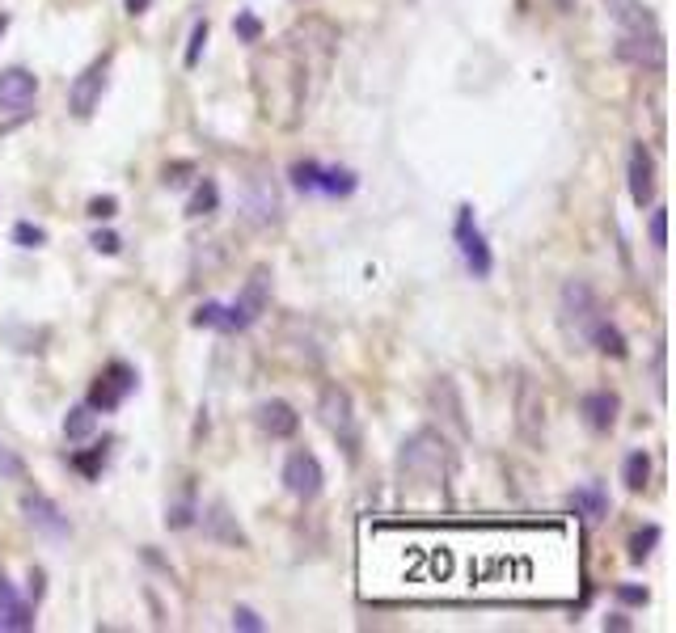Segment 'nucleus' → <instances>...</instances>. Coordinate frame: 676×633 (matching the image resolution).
Listing matches in <instances>:
<instances>
[{
    "instance_id": "obj_1",
    "label": "nucleus",
    "mask_w": 676,
    "mask_h": 633,
    "mask_svg": "<svg viewBox=\"0 0 676 633\" xmlns=\"http://www.w3.org/2000/svg\"><path fill=\"white\" fill-rule=\"evenodd\" d=\"M398 469H402V486H410V490H440L448 482V473H453V448H448L444 431L423 427V431L410 435L402 444Z\"/></svg>"
},
{
    "instance_id": "obj_2",
    "label": "nucleus",
    "mask_w": 676,
    "mask_h": 633,
    "mask_svg": "<svg viewBox=\"0 0 676 633\" xmlns=\"http://www.w3.org/2000/svg\"><path fill=\"white\" fill-rule=\"evenodd\" d=\"M605 317L600 313V300L592 292V283L584 279H567L558 292V325H562V338L571 342V351H584L592 342V325Z\"/></svg>"
},
{
    "instance_id": "obj_3",
    "label": "nucleus",
    "mask_w": 676,
    "mask_h": 633,
    "mask_svg": "<svg viewBox=\"0 0 676 633\" xmlns=\"http://www.w3.org/2000/svg\"><path fill=\"white\" fill-rule=\"evenodd\" d=\"M317 418H322V427L338 439V448L347 452V460H360V422H355L351 393L343 385L322 389V397H317Z\"/></svg>"
},
{
    "instance_id": "obj_4",
    "label": "nucleus",
    "mask_w": 676,
    "mask_h": 633,
    "mask_svg": "<svg viewBox=\"0 0 676 633\" xmlns=\"http://www.w3.org/2000/svg\"><path fill=\"white\" fill-rule=\"evenodd\" d=\"M271 292H275V271L271 266H254L246 287H241L237 300L229 304V325L233 330H250V325L271 309Z\"/></svg>"
},
{
    "instance_id": "obj_5",
    "label": "nucleus",
    "mask_w": 676,
    "mask_h": 633,
    "mask_svg": "<svg viewBox=\"0 0 676 633\" xmlns=\"http://www.w3.org/2000/svg\"><path fill=\"white\" fill-rule=\"evenodd\" d=\"M613 51H617V60H626L643 72H664V64H668V47H664L660 30H622Z\"/></svg>"
},
{
    "instance_id": "obj_6",
    "label": "nucleus",
    "mask_w": 676,
    "mask_h": 633,
    "mask_svg": "<svg viewBox=\"0 0 676 633\" xmlns=\"http://www.w3.org/2000/svg\"><path fill=\"white\" fill-rule=\"evenodd\" d=\"M453 237H457V245H461V258H465V266H469V275H474V279H486V275L495 271V258H491V249H486V237L478 233L474 207H469V203L457 207Z\"/></svg>"
},
{
    "instance_id": "obj_7",
    "label": "nucleus",
    "mask_w": 676,
    "mask_h": 633,
    "mask_svg": "<svg viewBox=\"0 0 676 633\" xmlns=\"http://www.w3.org/2000/svg\"><path fill=\"white\" fill-rule=\"evenodd\" d=\"M241 207H246V216L254 224H279V216H284V195H279V186H275V174L254 169L246 178V199H241Z\"/></svg>"
},
{
    "instance_id": "obj_8",
    "label": "nucleus",
    "mask_w": 676,
    "mask_h": 633,
    "mask_svg": "<svg viewBox=\"0 0 676 633\" xmlns=\"http://www.w3.org/2000/svg\"><path fill=\"white\" fill-rule=\"evenodd\" d=\"M136 393V368H127L123 359H115L110 368L89 385V410H119L123 401Z\"/></svg>"
},
{
    "instance_id": "obj_9",
    "label": "nucleus",
    "mask_w": 676,
    "mask_h": 633,
    "mask_svg": "<svg viewBox=\"0 0 676 633\" xmlns=\"http://www.w3.org/2000/svg\"><path fill=\"white\" fill-rule=\"evenodd\" d=\"M284 486H288V494L292 498H300V503H313L317 494H322V486H326V473H322V460H317L313 452H292L288 460H284Z\"/></svg>"
},
{
    "instance_id": "obj_10",
    "label": "nucleus",
    "mask_w": 676,
    "mask_h": 633,
    "mask_svg": "<svg viewBox=\"0 0 676 633\" xmlns=\"http://www.w3.org/2000/svg\"><path fill=\"white\" fill-rule=\"evenodd\" d=\"M516 427L529 444H541V431H546V397H541L537 380L529 372H520V380H516Z\"/></svg>"
},
{
    "instance_id": "obj_11",
    "label": "nucleus",
    "mask_w": 676,
    "mask_h": 633,
    "mask_svg": "<svg viewBox=\"0 0 676 633\" xmlns=\"http://www.w3.org/2000/svg\"><path fill=\"white\" fill-rule=\"evenodd\" d=\"M22 515H26V524H30L34 532L51 536V541H64V536L72 532V524H68V515L60 511V503H55V498H47L43 490H26V494H22Z\"/></svg>"
},
{
    "instance_id": "obj_12",
    "label": "nucleus",
    "mask_w": 676,
    "mask_h": 633,
    "mask_svg": "<svg viewBox=\"0 0 676 633\" xmlns=\"http://www.w3.org/2000/svg\"><path fill=\"white\" fill-rule=\"evenodd\" d=\"M106 72H110V55L93 60V64L77 76V81H72V89H68V110L77 114V119H89V114L98 110L102 93H106Z\"/></svg>"
},
{
    "instance_id": "obj_13",
    "label": "nucleus",
    "mask_w": 676,
    "mask_h": 633,
    "mask_svg": "<svg viewBox=\"0 0 676 633\" xmlns=\"http://www.w3.org/2000/svg\"><path fill=\"white\" fill-rule=\"evenodd\" d=\"M199 524H203V536L216 545H233V549H250V536L246 528L237 524V515L229 511V503L224 498H216V503H208L199 511Z\"/></svg>"
},
{
    "instance_id": "obj_14",
    "label": "nucleus",
    "mask_w": 676,
    "mask_h": 633,
    "mask_svg": "<svg viewBox=\"0 0 676 633\" xmlns=\"http://www.w3.org/2000/svg\"><path fill=\"white\" fill-rule=\"evenodd\" d=\"M39 98V76L26 68H5L0 72V110H17L22 114L26 106H34Z\"/></svg>"
},
{
    "instance_id": "obj_15",
    "label": "nucleus",
    "mask_w": 676,
    "mask_h": 633,
    "mask_svg": "<svg viewBox=\"0 0 676 633\" xmlns=\"http://www.w3.org/2000/svg\"><path fill=\"white\" fill-rule=\"evenodd\" d=\"M579 414H584V422L596 435H609L617 427V414H622V397H617L613 389H592V393H584V401H579Z\"/></svg>"
},
{
    "instance_id": "obj_16",
    "label": "nucleus",
    "mask_w": 676,
    "mask_h": 633,
    "mask_svg": "<svg viewBox=\"0 0 676 633\" xmlns=\"http://www.w3.org/2000/svg\"><path fill=\"white\" fill-rule=\"evenodd\" d=\"M254 422H258V427L267 431L271 439H288V435H296V427H300V414L288 406V401L271 397V401H258Z\"/></svg>"
},
{
    "instance_id": "obj_17",
    "label": "nucleus",
    "mask_w": 676,
    "mask_h": 633,
    "mask_svg": "<svg viewBox=\"0 0 676 633\" xmlns=\"http://www.w3.org/2000/svg\"><path fill=\"white\" fill-rule=\"evenodd\" d=\"M630 199L638 207H647L655 199V161L643 144L630 148Z\"/></svg>"
},
{
    "instance_id": "obj_18",
    "label": "nucleus",
    "mask_w": 676,
    "mask_h": 633,
    "mask_svg": "<svg viewBox=\"0 0 676 633\" xmlns=\"http://www.w3.org/2000/svg\"><path fill=\"white\" fill-rule=\"evenodd\" d=\"M431 410H436L457 435H469V427H465V410H461V397H457V385H453L448 376H436V385H431Z\"/></svg>"
},
{
    "instance_id": "obj_19",
    "label": "nucleus",
    "mask_w": 676,
    "mask_h": 633,
    "mask_svg": "<svg viewBox=\"0 0 676 633\" xmlns=\"http://www.w3.org/2000/svg\"><path fill=\"white\" fill-rule=\"evenodd\" d=\"M0 629H34V608L17 596L13 591V583L0 574Z\"/></svg>"
},
{
    "instance_id": "obj_20",
    "label": "nucleus",
    "mask_w": 676,
    "mask_h": 633,
    "mask_svg": "<svg viewBox=\"0 0 676 633\" xmlns=\"http://www.w3.org/2000/svg\"><path fill=\"white\" fill-rule=\"evenodd\" d=\"M605 9L622 30H655V13L643 0H605Z\"/></svg>"
},
{
    "instance_id": "obj_21",
    "label": "nucleus",
    "mask_w": 676,
    "mask_h": 633,
    "mask_svg": "<svg viewBox=\"0 0 676 633\" xmlns=\"http://www.w3.org/2000/svg\"><path fill=\"white\" fill-rule=\"evenodd\" d=\"M567 503H571L575 511H584V520H592V524H600V520L609 515V494H605V486H600V482H588V486L571 490Z\"/></svg>"
},
{
    "instance_id": "obj_22",
    "label": "nucleus",
    "mask_w": 676,
    "mask_h": 633,
    "mask_svg": "<svg viewBox=\"0 0 676 633\" xmlns=\"http://www.w3.org/2000/svg\"><path fill=\"white\" fill-rule=\"evenodd\" d=\"M588 347H600V351L613 355V359H626V338H622V330H617L613 321H605V317L592 325V342H588Z\"/></svg>"
},
{
    "instance_id": "obj_23",
    "label": "nucleus",
    "mask_w": 676,
    "mask_h": 633,
    "mask_svg": "<svg viewBox=\"0 0 676 633\" xmlns=\"http://www.w3.org/2000/svg\"><path fill=\"white\" fill-rule=\"evenodd\" d=\"M355 186H360V178H355L351 169L322 165V182H317V190H322V195H338V199H347V195H355Z\"/></svg>"
},
{
    "instance_id": "obj_24",
    "label": "nucleus",
    "mask_w": 676,
    "mask_h": 633,
    "mask_svg": "<svg viewBox=\"0 0 676 633\" xmlns=\"http://www.w3.org/2000/svg\"><path fill=\"white\" fill-rule=\"evenodd\" d=\"M216 207H220V186H216L212 178H203V182L195 186L191 203H186V216H212Z\"/></svg>"
},
{
    "instance_id": "obj_25",
    "label": "nucleus",
    "mask_w": 676,
    "mask_h": 633,
    "mask_svg": "<svg viewBox=\"0 0 676 633\" xmlns=\"http://www.w3.org/2000/svg\"><path fill=\"white\" fill-rule=\"evenodd\" d=\"M647 477H651V456H647V452H630L626 465H622V482H626L630 490H643Z\"/></svg>"
},
{
    "instance_id": "obj_26",
    "label": "nucleus",
    "mask_w": 676,
    "mask_h": 633,
    "mask_svg": "<svg viewBox=\"0 0 676 633\" xmlns=\"http://www.w3.org/2000/svg\"><path fill=\"white\" fill-rule=\"evenodd\" d=\"M288 178H292V186L300 190V195H317V182H322V165H317V161H296V165L288 169Z\"/></svg>"
},
{
    "instance_id": "obj_27",
    "label": "nucleus",
    "mask_w": 676,
    "mask_h": 633,
    "mask_svg": "<svg viewBox=\"0 0 676 633\" xmlns=\"http://www.w3.org/2000/svg\"><path fill=\"white\" fill-rule=\"evenodd\" d=\"M93 427H98V414H93L89 406L68 410V418H64V435H68V439H89Z\"/></svg>"
},
{
    "instance_id": "obj_28",
    "label": "nucleus",
    "mask_w": 676,
    "mask_h": 633,
    "mask_svg": "<svg viewBox=\"0 0 676 633\" xmlns=\"http://www.w3.org/2000/svg\"><path fill=\"white\" fill-rule=\"evenodd\" d=\"M72 469H81L89 482H98L102 469H106V444H93L89 452H77V456H72Z\"/></svg>"
},
{
    "instance_id": "obj_29",
    "label": "nucleus",
    "mask_w": 676,
    "mask_h": 633,
    "mask_svg": "<svg viewBox=\"0 0 676 633\" xmlns=\"http://www.w3.org/2000/svg\"><path fill=\"white\" fill-rule=\"evenodd\" d=\"M191 321L199 325V330L208 325V330H224V334H233V325H229V309H224V304H199Z\"/></svg>"
},
{
    "instance_id": "obj_30",
    "label": "nucleus",
    "mask_w": 676,
    "mask_h": 633,
    "mask_svg": "<svg viewBox=\"0 0 676 633\" xmlns=\"http://www.w3.org/2000/svg\"><path fill=\"white\" fill-rule=\"evenodd\" d=\"M660 536H664V532L655 528V524H647L643 532H634V536H630V562H647L651 549L660 545Z\"/></svg>"
},
{
    "instance_id": "obj_31",
    "label": "nucleus",
    "mask_w": 676,
    "mask_h": 633,
    "mask_svg": "<svg viewBox=\"0 0 676 633\" xmlns=\"http://www.w3.org/2000/svg\"><path fill=\"white\" fill-rule=\"evenodd\" d=\"M0 477H5V482H22L26 477V460L17 456L9 444H0Z\"/></svg>"
},
{
    "instance_id": "obj_32",
    "label": "nucleus",
    "mask_w": 676,
    "mask_h": 633,
    "mask_svg": "<svg viewBox=\"0 0 676 633\" xmlns=\"http://www.w3.org/2000/svg\"><path fill=\"white\" fill-rule=\"evenodd\" d=\"M233 34L241 38V43H262V22L254 13H237V22H233Z\"/></svg>"
},
{
    "instance_id": "obj_33",
    "label": "nucleus",
    "mask_w": 676,
    "mask_h": 633,
    "mask_svg": "<svg viewBox=\"0 0 676 633\" xmlns=\"http://www.w3.org/2000/svg\"><path fill=\"white\" fill-rule=\"evenodd\" d=\"M203 47H208V22H195V26H191V43H186V68L199 64Z\"/></svg>"
},
{
    "instance_id": "obj_34",
    "label": "nucleus",
    "mask_w": 676,
    "mask_h": 633,
    "mask_svg": "<svg viewBox=\"0 0 676 633\" xmlns=\"http://www.w3.org/2000/svg\"><path fill=\"white\" fill-rule=\"evenodd\" d=\"M13 241L22 245V249H39V245L47 241V233H43V228H34V224H26V220H22V224L13 228Z\"/></svg>"
},
{
    "instance_id": "obj_35",
    "label": "nucleus",
    "mask_w": 676,
    "mask_h": 633,
    "mask_svg": "<svg viewBox=\"0 0 676 633\" xmlns=\"http://www.w3.org/2000/svg\"><path fill=\"white\" fill-rule=\"evenodd\" d=\"M233 629H246V633H262V629H267V621H262L254 608H233Z\"/></svg>"
},
{
    "instance_id": "obj_36",
    "label": "nucleus",
    "mask_w": 676,
    "mask_h": 633,
    "mask_svg": "<svg viewBox=\"0 0 676 633\" xmlns=\"http://www.w3.org/2000/svg\"><path fill=\"white\" fill-rule=\"evenodd\" d=\"M165 524H169V528H191V524H195V507L182 498V503H174V507H169Z\"/></svg>"
},
{
    "instance_id": "obj_37",
    "label": "nucleus",
    "mask_w": 676,
    "mask_h": 633,
    "mask_svg": "<svg viewBox=\"0 0 676 633\" xmlns=\"http://www.w3.org/2000/svg\"><path fill=\"white\" fill-rule=\"evenodd\" d=\"M89 216H93V220H115V216H119V199H115V195L89 199Z\"/></svg>"
},
{
    "instance_id": "obj_38",
    "label": "nucleus",
    "mask_w": 676,
    "mask_h": 633,
    "mask_svg": "<svg viewBox=\"0 0 676 633\" xmlns=\"http://www.w3.org/2000/svg\"><path fill=\"white\" fill-rule=\"evenodd\" d=\"M651 245H655V249L668 245V211H664V207L651 211Z\"/></svg>"
},
{
    "instance_id": "obj_39",
    "label": "nucleus",
    "mask_w": 676,
    "mask_h": 633,
    "mask_svg": "<svg viewBox=\"0 0 676 633\" xmlns=\"http://www.w3.org/2000/svg\"><path fill=\"white\" fill-rule=\"evenodd\" d=\"M617 600H622V604H647L651 596H647V587H630V583H622V587H617Z\"/></svg>"
},
{
    "instance_id": "obj_40",
    "label": "nucleus",
    "mask_w": 676,
    "mask_h": 633,
    "mask_svg": "<svg viewBox=\"0 0 676 633\" xmlns=\"http://www.w3.org/2000/svg\"><path fill=\"white\" fill-rule=\"evenodd\" d=\"M89 245L98 249V254H119V245H123V241H119L115 233H93V241H89Z\"/></svg>"
},
{
    "instance_id": "obj_41",
    "label": "nucleus",
    "mask_w": 676,
    "mask_h": 633,
    "mask_svg": "<svg viewBox=\"0 0 676 633\" xmlns=\"http://www.w3.org/2000/svg\"><path fill=\"white\" fill-rule=\"evenodd\" d=\"M30 600H43V570H30Z\"/></svg>"
},
{
    "instance_id": "obj_42",
    "label": "nucleus",
    "mask_w": 676,
    "mask_h": 633,
    "mask_svg": "<svg viewBox=\"0 0 676 633\" xmlns=\"http://www.w3.org/2000/svg\"><path fill=\"white\" fill-rule=\"evenodd\" d=\"M605 629H630V621L622 617V612H617V617H609V621H605Z\"/></svg>"
},
{
    "instance_id": "obj_43",
    "label": "nucleus",
    "mask_w": 676,
    "mask_h": 633,
    "mask_svg": "<svg viewBox=\"0 0 676 633\" xmlns=\"http://www.w3.org/2000/svg\"><path fill=\"white\" fill-rule=\"evenodd\" d=\"M148 9V0H127V13H144Z\"/></svg>"
},
{
    "instance_id": "obj_44",
    "label": "nucleus",
    "mask_w": 676,
    "mask_h": 633,
    "mask_svg": "<svg viewBox=\"0 0 676 633\" xmlns=\"http://www.w3.org/2000/svg\"><path fill=\"white\" fill-rule=\"evenodd\" d=\"M5 30H9V17H5V13H0V34H5Z\"/></svg>"
}]
</instances>
